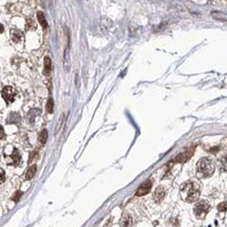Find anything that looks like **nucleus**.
Wrapping results in <instances>:
<instances>
[{
    "mask_svg": "<svg viewBox=\"0 0 227 227\" xmlns=\"http://www.w3.org/2000/svg\"><path fill=\"white\" fill-rule=\"evenodd\" d=\"M217 208L219 211H227V202H221Z\"/></svg>",
    "mask_w": 227,
    "mask_h": 227,
    "instance_id": "18",
    "label": "nucleus"
},
{
    "mask_svg": "<svg viewBox=\"0 0 227 227\" xmlns=\"http://www.w3.org/2000/svg\"><path fill=\"white\" fill-rule=\"evenodd\" d=\"M50 71H51V60H50L49 57H45L44 59V74H49Z\"/></svg>",
    "mask_w": 227,
    "mask_h": 227,
    "instance_id": "10",
    "label": "nucleus"
},
{
    "mask_svg": "<svg viewBox=\"0 0 227 227\" xmlns=\"http://www.w3.org/2000/svg\"><path fill=\"white\" fill-rule=\"evenodd\" d=\"M215 172V164L209 158H201L197 163V176L199 178L210 177Z\"/></svg>",
    "mask_w": 227,
    "mask_h": 227,
    "instance_id": "2",
    "label": "nucleus"
},
{
    "mask_svg": "<svg viewBox=\"0 0 227 227\" xmlns=\"http://www.w3.org/2000/svg\"><path fill=\"white\" fill-rule=\"evenodd\" d=\"M54 100H52V98H49L47 101V104H46V111L48 112V113H52V111H54Z\"/></svg>",
    "mask_w": 227,
    "mask_h": 227,
    "instance_id": "15",
    "label": "nucleus"
},
{
    "mask_svg": "<svg viewBox=\"0 0 227 227\" xmlns=\"http://www.w3.org/2000/svg\"><path fill=\"white\" fill-rule=\"evenodd\" d=\"M35 28H36V23H35L33 19H28L27 22H26V30H35Z\"/></svg>",
    "mask_w": 227,
    "mask_h": 227,
    "instance_id": "16",
    "label": "nucleus"
},
{
    "mask_svg": "<svg viewBox=\"0 0 227 227\" xmlns=\"http://www.w3.org/2000/svg\"><path fill=\"white\" fill-rule=\"evenodd\" d=\"M221 166L223 169V171L227 172V155H224L221 158Z\"/></svg>",
    "mask_w": 227,
    "mask_h": 227,
    "instance_id": "17",
    "label": "nucleus"
},
{
    "mask_svg": "<svg viewBox=\"0 0 227 227\" xmlns=\"http://www.w3.org/2000/svg\"><path fill=\"white\" fill-rule=\"evenodd\" d=\"M152 188V181L151 180H147L141 184L136 191V196H145L151 191Z\"/></svg>",
    "mask_w": 227,
    "mask_h": 227,
    "instance_id": "5",
    "label": "nucleus"
},
{
    "mask_svg": "<svg viewBox=\"0 0 227 227\" xmlns=\"http://www.w3.org/2000/svg\"><path fill=\"white\" fill-rule=\"evenodd\" d=\"M2 98L8 104H11L14 102L15 96H16V91L14 90V88L11 87V86H5V87L2 89Z\"/></svg>",
    "mask_w": 227,
    "mask_h": 227,
    "instance_id": "4",
    "label": "nucleus"
},
{
    "mask_svg": "<svg viewBox=\"0 0 227 227\" xmlns=\"http://www.w3.org/2000/svg\"><path fill=\"white\" fill-rule=\"evenodd\" d=\"M10 158L12 159V163H14V164L19 163V161H20V154H19L18 150H17V149H14L13 153L11 154Z\"/></svg>",
    "mask_w": 227,
    "mask_h": 227,
    "instance_id": "13",
    "label": "nucleus"
},
{
    "mask_svg": "<svg viewBox=\"0 0 227 227\" xmlns=\"http://www.w3.org/2000/svg\"><path fill=\"white\" fill-rule=\"evenodd\" d=\"M180 196L185 202H195L200 196L199 186L193 181H187L180 187Z\"/></svg>",
    "mask_w": 227,
    "mask_h": 227,
    "instance_id": "1",
    "label": "nucleus"
},
{
    "mask_svg": "<svg viewBox=\"0 0 227 227\" xmlns=\"http://www.w3.org/2000/svg\"><path fill=\"white\" fill-rule=\"evenodd\" d=\"M36 157H37V152H34V153L30 154V162L33 161V160H34Z\"/></svg>",
    "mask_w": 227,
    "mask_h": 227,
    "instance_id": "20",
    "label": "nucleus"
},
{
    "mask_svg": "<svg viewBox=\"0 0 227 227\" xmlns=\"http://www.w3.org/2000/svg\"><path fill=\"white\" fill-rule=\"evenodd\" d=\"M47 138H48V132L46 129H43L42 131L40 132V134H39V141H40L41 145H45L46 141H47Z\"/></svg>",
    "mask_w": 227,
    "mask_h": 227,
    "instance_id": "12",
    "label": "nucleus"
},
{
    "mask_svg": "<svg viewBox=\"0 0 227 227\" xmlns=\"http://www.w3.org/2000/svg\"><path fill=\"white\" fill-rule=\"evenodd\" d=\"M37 17H38V21H39V23L41 24L42 27H43V28H46V27H47L48 24H47V21H46L45 17H44L43 13H42V12H39L38 14H37Z\"/></svg>",
    "mask_w": 227,
    "mask_h": 227,
    "instance_id": "14",
    "label": "nucleus"
},
{
    "mask_svg": "<svg viewBox=\"0 0 227 227\" xmlns=\"http://www.w3.org/2000/svg\"><path fill=\"white\" fill-rule=\"evenodd\" d=\"M22 196V193L21 191H17L16 194H15L14 196H13V201H15V202H18L19 201V199H20V197Z\"/></svg>",
    "mask_w": 227,
    "mask_h": 227,
    "instance_id": "19",
    "label": "nucleus"
},
{
    "mask_svg": "<svg viewBox=\"0 0 227 227\" xmlns=\"http://www.w3.org/2000/svg\"><path fill=\"white\" fill-rule=\"evenodd\" d=\"M11 34H12V39L15 43H18V42L22 41V39H23V34L18 30H12Z\"/></svg>",
    "mask_w": 227,
    "mask_h": 227,
    "instance_id": "9",
    "label": "nucleus"
},
{
    "mask_svg": "<svg viewBox=\"0 0 227 227\" xmlns=\"http://www.w3.org/2000/svg\"><path fill=\"white\" fill-rule=\"evenodd\" d=\"M164 197H165V189L162 186L157 187L153 195L154 200H155L156 202H161Z\"/></svg>",
    "mask_w": 227,
    "mask_h": 227,
    "instance_id": "7",
    "label": "nucleus"
},
{
    "mask_svg": "<svg viewBox=\"0 0 227 227\" xmlns=\"http://www.w3.org/2000/svg\"><path fill=\"white\" fill-rule=\"evenodd\" d=\"M36 172H37V165L36 164L30 165V166L27 169V171H26V173H25V179L26 180L32 179V178L35 176V174H36Z\"/></svg>",
    "mask_w": 227,
    "mask_h": 227,
    "instance_id": "11",
    "label": "nucleus"
},
{
    "mask_svg": "<svg viewBox=\"0 0 227 227\" xmlns=\"http://www.w3.org/2000/svg\"><path fill=\"white\" fill-rule=\"evenodd\" d=\"M209 210H210V205L206 201L198 202L194 207V213L198 219H204Z\"/></svg>",
    "mask_w": 227,
    "mask_h": 227,
    "instance_id": "3",
    "label": "nucleus"
},
{
    "mask_svg": "<svg viewBox=\"0 0 227 227\" xmlns=\"http://www.w3.org/2000/svg\"><path fill=\"white\" fill-rule=\"evenodd\" d=\"M120 223L122 227H131L132 223H133V220H132V217L129 213H125L122 217V219H120Z\"/></svg>",
    "mask_w": 227,
    "mask_h": 227,
    "instance_id": "8",
    "label": "nucleus"
},
{
    "mask_svg": "<svg viewBox=\"0 0 227 227\" xmlns=\"http://www.w3.org/2000/svg\"><path fill=\"white\" fill-rule=\"evenodd\" d=\"M4 180H5V175H4L3 169H1V182H4Z\"/></svg>",
    "mask_w": 227,
    "mask_h": 227,
    "instance_id": "21",
    "label": "nucleus"
},
{
    "mask_svg": "<svg viewBox=\"0 0 227 227\" xmlns=\"http://www.w3.org/2000/svg\"><path fill=\"white\" fill-rule=\"evenodd\" d=\"M4 137V131H3V127H1V139H3Z\"/></svg>",
    "mask_w": 227,
    "mask_h": 227,
    "instance_id": "22",
    "label": "nucleus"
},
{
    "mask_svg": "<svg viewBox=\"0 0 227 227\" xmlns=\"http://www.w3.org/2000/svg\"><path fill=\"white\" fill-rule=\"evenodd\" d=\"M193 152H194V149H187V150H185V151L182 152V153H180L179 155H178L177 157L175 158L174 162H185L186 160L188 159V158L191 157V155H193Z\"/></svg>",
    "mask_w": 227,
    "mask_h": 227,
    "instance_id": "6",
    "label": "nucleus"
}]
</instances>
